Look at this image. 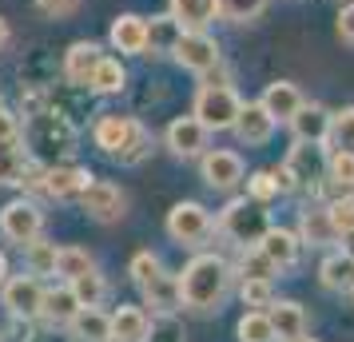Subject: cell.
<instances>
[{
  "label": "cell",
  "mask_w": 354,
  "mask_h": 342,
  "mask_svg": "<svg viewBox=\"0 0 354 342\" xmlns=\"http://www.w3.org/2000/svg\"><path fill=\"white\" fill-rule=\"evenodd\" d=\"M92 140L104 155H112L115 163H144L151 155V131L136 120V115H120V112H104L92 128Z\"/></svg>",
  "instance_id": "3957f363"
},
{
  "label": "cell",
  "mask_w": 354,
  "mask_h": 342,
  "mask_svg": "<svg viewBox=\"0 0 354 342\" xmlns=\"http://www.w3.org/2000/svg\"><path fill=\"white\" fill-rule=\"evenodd\" d=\"M80 207L96 223H120L124 215H128V196H124V187L112 180H92L88 183V191L80 196Z\"/></svg>",
  "instance_id": "7c38bea8"
},
{
  "label": "cell",
  "mask_w": 354,
  "mask_h": 342,
  "mask_svg": "<svg viewBox=\"0 0 354 342\" xmlns=\"http://www.w3.org/2000/svg\"><path fill=\"white\" fill-rule=\"evenodd\" d=\"M267 112L279 120V124H290V115L303 108L306 99H303V92H299V84H290V80H274V84H267V92H263V99H259Z\"/></svg>",
  "instance_id": "7402d4cb"
},
{
  "label": "cell",
  "mask_w": 354,
  "mask_h": 342,
  "mask_svg": "<svg viewBox=\"0 0 354 342\" xmlns=\"http://www.w3.org/2000/svg\"><path fill=\"white\" fill-rule=\"evenodd\" d=\"M0 104H4V99H0Z\"/></svg>",
  "instance_id": "db71d44e"
},
{
  "label": "cell",
  "mask_w": 354,
  "mask_h": 342,
  "mask_svg": "<svg viewBox=\"0 0 354 342\" xmlns=\"http://www.w3.org/2000/svg\"><path fill=\"white\" fill-rule=\"evenodd\" d=\"M32 171V155L24 140H12V144H0V187H24Z\"/></svg>",
  "instance_id": "cb8c5ba5"
},
{
  "label": "cell",
  "mask_w": 354,
  "mask_h": 342,
  "mask_svg": "<svg viewBox=\"0 0 354 342\" xmlns=\"http://www.w3.org/2000/svg\"><path fill=\"white\" fill-rule=\"evenodd\" d=\"M80 314V298L72 291V283L64 287H44V310H40V323L56 326V330H68V323Z\"/></svg>",
  "instance_id": "d6986e66"
},
{
  "label": "cell",
  "mask_w": 354,
  "mask_h": 342,
  "mask_svg": "<svg viewBox=\"0 0 354 342\" xmlns=\"http://www.w3.org/2000/svg\"><path fill=\"white\" fill-rule=\"evenodd\" d=\"M267 314H271L274 323V334H279V342L283 339H299V334H306V310L295 303V298H274L271 307H267Z\"/></svg>",
  "instance_id": "4316f807"
},
{
  "label": "cell",
  "mask_w": 354,
  "mask_h": 342,
  "mask_svg": "<svg viewBox=\"0 0 354 342\" xmlns=\"http://www.w3.org/2000/svg\"><path fill=\"white\" fill-rule=\"evenodd\" d=\"M235 275H239V278H267V283H274L279 267H274L259 247H239V267H235Z\"/></svg>",
  "instance_id": "e575fe53"
},
{
  "label": "cell",
  "mask_w": 354,
  "mask_h": 342,
  "mask_svg": "<svg viewBox=\"0 0 354 342\" xmlns=\"http://www.w3.org/2000/svg\"><path fill=\"white\" fill-rule=\"evenodd\" d=\"M239 108H243V99L231 84H203V88L195 92L192 115L207 131H231L235 120H239Z\"/></svg>",
  "instance_id": "8992f818"
},
{
  "label": "cell",
  "mask_w": 354,
  "mask_h": 342,
  "mask_svg": "<svg viewBox=\"0 0 354 342\" xmlns=\"http://www.w3.org/2000/svg\"><path fill=\"white\" fill-rule=\"evenodd\" d=\"M108 40H112V48L120 52V56H147V20L136 17V12L115 17Z\"/></svg>",
  "instance_id": "ac0fdd59"
},
{
  "label": "cell",
  "mask_w": 354,
  "mask_h": 342,
  "mask_svg": "<svg viewBox=\"0 0 354 342\" xmlns=\"http://www.w3.org/2000/svg\"><path fill=\"white\" fill-rule=\"evenodd\" d=\"M176 278H179V307L207 314V310H219L227 303L235 267L227 259H219V255H207V251H203V255L187 259V267H183Z\"/></svg>",
  "instance_id": "6da1fadb"
},
{
  "label": "cell",
  "mask_w": 354,
  "mask_h": 342,
  "mask_svg": "<svg viewBox=\"0 0 354 342\" xmlns=\"http://www.w3.org/2000/svg\"><path fill=\"white\" fill-rule=\"evenodd\" d=\"M128 275H131V283H136L140 291H144V287H151V283L163 275L160 255H151V251H136V255H131V263H128Z\"/></svg>",
  "instance_id": "8d00e7d4"
},
{
  "label": "cell",
  "mask_w": 354,
  "mask_h": 342,
  "mask_svg": "<svg viewBox=\"0 0 354 342\" xmlns=\"http://www.w3.org/2000/svg\"><path fill=\"white\" fill-rule=\"evenodd\" d=\"M239 298L247 310H267L274 303V287L267 278H243L239 283Z\"/></svg>",
  "instance_id": "ab89813d"
},
{
  "label": "cell",
  "mask_w": 354,
  "mask_h": 342,
  "mask_svg": "<svg viewBox=\"0 0 354 342\" xmlns=\"http://www.w3.org/2000/svg\"><path fill=\"white\" fill-rule=\"evenodd\" d=\"M24 147L40 167L68 163V155L76 151V124L68 115L52 112V108H40L24 120Z\"/></svg>",
  "instance_id": "7a4b0ae2"
},
{
  "label": "cell",
  "mask_w": 354,
  "mask_h": 342,
  "mask_svg": "<svg viewBox=\"0 0 354 342\" xmlns=\"http://www.w3.org/2000/svg\"><path fill=\"white\" fill-rule=\"evenodd\" d=\"M299 239H303V247H330L338 243V231L335 223H330V211H326V203H315V207H303L299 211Z\"/></svg>",
  "instance_id": "44dd1931"
},
{
  "label": "cell",
  "mask_w": 354,
  "mask_h": 342,
  "mask_svg": "<svg viewBox=\"0 0 354 342\" xmlns=\"http://www.w3.org/2000/svg\"><path fill=\"white\" fill-rule=\"evenodd\" d=\"M330 144L354 151V108H342V112H335V124H330Z\"/></svg>",
  "instance_id": "ee69618b"
},
{
  "label": "cell",
  "mask_w": 354,
  "mask_h": 342,
  "mask_svg": "<svg viewBox=\"0 0 354 342\" xmlns=\"http://www.w3.org/2000/svg\"><path fill=\"white\" fill-rule=\"evenodd\" d=\"M167 235L176 239L179 247H203L215 235V215L203 207V203H195V199H183V203H176L171 211H167Z\"/></svg>",
  "instance_id": "52a82bcc"
},
{
  "label": "cell",
  "mask_w": 354,
  "mask_h": 342,
  "mask_svg": "<svg viewBox=\"0 0 354 342\" xmlns=\"http://www.w3.org/2000/svg\"><path fill=\"white\" fill-rule=\"evenodd\" d=\"M56 251H60V247H56V243H44V239L28 243V247H24L28 271H32L36 278H40V275H56Z\"/></svg>",
  "instance_id": "f35d334b"
},
{
  "label": "cell",
  "mask_w": 354,
  "mask_h": 342,
  "mask_svg": "<svg viewBox=\"0 0 354 342\" xmlns=\"http://www.w3.org/2000/svg\"><path fill=\"white\" fill-rule=\"evenodd\" d=\"M4 278H8V259H4V251H0V287H4Z\"/></svg>",
  "instance_id": "816d5d0a"
},
{
  "label": "cell",
  "mask_w": 354,
  "mask_h": 342,
  "mask_svg": "<svg viewBox=\"0 0 354 342\" xmlns=\"http://www.w3.org/2000/svg\"><path fill=\"white\" fill-rule=\"evenodd\" d=\"M124 88H128V68L120 64V56H104L92 84H88V92H96V96H120Z\"/></svg>",
  "instance_id": "f1b7e54d"
},
{
  "label": "cell",
  "mask_w": 354,
  "mask_h": 342,
  "mask_svg": "<svg viewBox=\"0 0 354 342\" xmlns=\"http://www.w3.org/2000/svg\"><path fill=\"white\" fill-rule=\"evenodd\" d=\"M326 183L338 187V191H354V151L335 147L326 155Z\"/></svg>",
  "instance_id": "836d02e7"
},
{
  "label": "cell",
  "mask_w": 354,
  "mask_h": 342,
  "mask_svg": "<svg viewBox=\"0 0 354 342\" xmlns=\"http://www.w3.org/2000/svg\"><path fill=\"white\" fill-rule=\"evenodd\" d=\"M167 12L183 24V28H207L219 17V0H167Z\"/></svg>",
  "instance_id": "83f0119b"
},
{
  "label": "cell",
  "mask_w": 354,
  "mask_h": 342,
  "mask_svg": "<svg viewBox=\"0 0 354 342\" xmlns=\"http://www.w3.org/2000/svg\"><path fill=\"white\" fill-rule=\"evenodd\" d=\"M147 326H151V314L144 307H120L112 310V342H144Z\"/></svg>",
  "instance_id": "484cf974"
},
{
  "label": "cell",
  "mask_w": 354,
  "mask_h": 342,
  "mask_svg": "<svg viewBox=\"0 0 354 342\" xmlns=\"http://www.w3.org/2000/svg\"><path fill=\"white\" fill-rule=\"evenodd\" d=\"M144 303L151 307V314H163V310H176L179 307V278L163 271L151 287H144Z\"/></svg>",
  "instance_id": "4dcf8cb0"
},
{
  "label": "cell",
  "mask_w": 354,
  "mask_h": 342,
  "mask_svg": "<svg viewBox=\"0 0 354 342\" xmlns=\"http://www.w3.org/2000/svg\"><path fill=\"white\" fill-rule=\"evenodd\" d=\"M235 334H239V342H279L267 310H247L239 319V326H235Z\"/></svg>",
  "instance_id": "d6a6232c"
},
{
  "label": "cell",
  "mask_w": 354,
  "mask_h": 342,
  "mask_svg": "<svg viewBox=\"0 0 354 342\" xmlns=\"http://www.w3.org/2000/svg\"><path fill=\"white\" fill-rule=\"evenodd\" d=\"M72 342H112V314L100 307H80V314L68 323Z\"/></svg>",
  "instance_id": "603a6c76"
},
{
  "label": "cell",
  "mask_w": 354,
  "mask_h": 342,
  "mask_svg": "<svg viewBox=\"0 0 354 342\" xmlns=\"http://www.w3.org/2000/svg\"><path fill=\"white\" fill-rule=\"evenodd\" d=\"M326 211H330V223H335L338 239L351 235L354 231V191H338V196L326 203Z\"/></svg>",
  "instance_id": "b9f144b4"
},
{
  "label": "cell",
  "mask_w": 354,
  "mask_h": 342,
  "mask_svg": "<svg viewBox=\"0 0 354 342\" xmlns=\"http://www.w3.org/2000/svg\"><path fill=\"white\" fill-rule=\"evenodd\" d=\"M12 140H24V124L0 104V144H12Z\"/></svg>",
  "instance_id": "bcb514c9"
},
{
  "label": "cell",
  "mask_w": 354,
  "mask_h": 342,
  "mask_svg": "<svg viewBox=\"0 0 354 342\" xmlns=\"http://www.w3.org/2000/svg\"><path fill=\"white\" fill-rule=\"evenodd\" d=\"M88 271H96V259L84 251V247H60L56 251V275L64 278V283H76L80 275Z\"/></svg>",
  "instance_id": "1f68e13d"
},
{
  "label": "cell",
  "mask_w": 354,
  "mask_h": 342,
  "mask_svg": "<svg viewBox=\"0 0 354 342\" xmlns=\"http://www.w3.org/2000/svg\"><path fill=\"white\" fill-rule=\"evenodd\" d=\"M144 342H187V330L176 319V310H163V314H151V326H147Z\"/></svg>",
  "instance_id": "d590c367"
},
{
  "label": "cell",
  "mask_w": 354,
  "mask_h": 342,
  "mask_svg": "<svg viewBox=\"0 0 354 342\" xmlns=\"http://www.w3.org/2000/svg\"><path fill=\"white\" fill-rule=\"evenodd\" d=\"M36 8H40L48 20H64V17H72V12L80 8V0H36Z\"/></svg>",
  "instance_id": "f6af8a7d"
},
{
  "label": "cell",
  "mask_w": 354,
  "mask_h": 342,
  "mask_svg": "<svg viewBox=\"0 0 354 342\" xmlns=\"http://www.w3.org/2000/svg\"><path fill=\"white\" fill-rule=\"evenodd\" d=\"M267 0H219V20L227 24H251V20L263 17Z\"/></svg>",
  "instance_id": "74e56055"
},
{
  "label": "cell",
  "mask_w": 354,
  "mask_h": 342,
  "mask_svg": "<svg viewBox=\"0 0 354 342\" xmlns=\"http://www.w3.org/2000/svg\"><path fill=\"white\" fill-rule=\"evenodd\" d=\"M92 180H96V175H92L88 167H80V163H52V167L32 163L24 187L36 191V196H44V199H60V203H64V199H80Z\"/></svg>",
  "instance_id": "5b68a950"
},
{
  "label": "cell",
  "mask_w": 354,
  "mask_h": 342,
  "mask_svg": "<svg viewBox=\"0 0 354 342\" xmlns=\"http://www.w3.org/2000/svg\"><path fill=\"white\" fill-rule=\"evenodd\" d=\"M326 155L330 151H322V144H303V140H295V147L287 151V175L295 180V191H322L326 187Z\"/></svg>",
  "instance_id": "9c48e42d"
},
{
  "label": "cell",
  "mask_w": 354,
  "mask_h": 342,
  "mask_svg": "<svg viewBox=\"0 0 354 342\" xmlns=\"http://www.w3.org/2000/svg\"><path fill=\"white\" fill-rule=\"evenodd\" d=\"M247 196L255 199V203H271V199L283 196V191H279V180H274V167H267V171H255V175L247 180Z\"/></svg>",
  "instance_id": "7bdbcfd3"
},
{
  "label": "cell",
  "mask_w": 354,
  "mask_h": 342,
  "mask_svg": "<svg viewBox=\"0 0 354 342\" xmlns=\"http://www.w3.org/2000/svg\"><path fill=\"white\" fill-rule=\"evenodd\" d=\"M203 183L215 191H235L239 183H247V167L243 155L231 147H207L203 151Z\"/></svg>",
  "instance_id": "4fadbf2b"
},
{
  "label": "cell",
  "mask_w": 354,
  "mask_h": 342,
  "mask_svg": "<svg viewBox=\"0 0 354 342\" xmlns=\"http://www.w3.org/2000/svg\"><path fill=\"white\" fill-rule=\"evenodd\" d=\"M283 342H315V339H306V334H299V339H283Z\"/></svg>",
  "instance_id": "f5cc1de1"
},
{
  "label": "cell",
  "mask_w": 354,
  "mask_h": 342,
  "mask_svg": "<svg viewBox=\"0 0 354 342\" xmlns=\"http://www.w3.org/2000/svg\"><path fill=\"white\" fill-rule=\"evenodd\" d=\"M100 60H104V48H100L96 40H76L64 52V80L76 84V88H88L92 76H96Z\"/></svg>",
  "instance_id": "2e32d148"
},
{
  "label": "cell",
  "mask_w": 354,
  "mask_h": 342,
  "mask_svg": "<svg viewBox=\"0 0 354 342\" xmlns=\"http://www.w3.org/2000/svg\"><path fill=\"white\" fill-rule=\"evenodd\" d=\"M163 144H167V151H171L176 160H203V151H207V144H211V131L203 128L195 115H179V120L167 124Z\"/></svg>",
  "instance_id": "5bb4252c"
},
{
  "label": "cell",
  "mask_w": 354,
  "mask_h": 342,
  "mask_svg": "<svg viewBox=\"0 0 354 342\" xmlns=\"http://www.w3.org/2000/svg\"><path fill=\"white\" fill-rule=\"evenodd\" d=\"M0 303L8 307V314L17 323H36L40 310H44V287L40 278L28 271V275H8L4 287H0Z\"/></svg>",
  "instance_id": "8fae6325"
},
{
  "label": "cell",
  "mask_w": 354,
  "mask_h": 342,
  "mask_svg": "<svg viewBox=\"0 0 354 342\" xmlns=\"http://www.w3.org/2000/svg\"><path fill=\"white\" fill-rule=\"evenodd\" d=\"M274 128H279V120H274L263 104H243L239 108V120H235V140H239L243 147H263V144H271V135Z\"/></svg>",
  "instance_id": "9a60e30c"
},
{
  "label": "cell",
  "mask_w": 354,
  "mask_h": 342,
  "mask_svg": "<svg viewBox=\"0 0 354 342\" xmlns=\"http://www.w3.org/2000/svg\"><path fill=\"white\" fill-rule=\"evenodd\" d=\"M0 235L8 239V243H17L20 251L36 239H44V211H40V203L36 199H12V203H4V211H0Z\"/></svg>",
  "instance_id": "30bf717a"
},
{
  "label": "cell",
  "mask_w": 354,
  "mask_h": 342,
  "mask_svg": "<svg viewBox=\"0 0 354 342\" xmlns=\"http://www.w3.org/2000/svg\"><path fill=\"white\" fill-rule=\"evenodd\" d=\"M319 283L335 294H354V259L346 251H335L319 263Z\"/></svg>",
  "instance_id": "d4e9b609"
},
{
  "label": "cell",
  "mask_w": 354,
  "mask_h": 342,
  "mask_svg": "<svg viewBox=\"0 0 354 342\" xmlns=\"http://www.w3.org/2000/svg\"><path fill=\"white\" fill-rule=\"evenodd\" d=\"M338 40L354 48V0H346L342 12H338Z\"/></svg>",
  "instance_id": "7dc6e473"
},
{
  "label": "cell",
  "mask_w": 354,
  "mask_h": 342,
  "mask_svg": "<svg viewBox=\"0 0 354 342\" xmlns=\"http://www.w3.org/2000/svg\"><path fill=\"white\" fill-rule=\"evenodd\" d=\"M215 227L223 239H231L235 247H259L263 243V235L274 227L271 215H267V203H255V199H231L219 219H215Z\"/></svg>",
  "instance_id": "277c9868"
},
{
  "label": "cell",
  "mask_w": 354,
  "mask_h": 342,
  "mask_svg": "<svg viewBox=\"0 0 354 342\" xmlns=\"http://www.w3.org/2000/svg\"><path fill=\"white\" fill-rule=\"evenodd\" d=\"M171 60L179 68L195 72V76H207V72H215L223 64V52H219V40L207 36V28H183L176 48H171Z\"/></svg>",
  "instance_id": "ba28073f"
},
{
  "label": "cell",
  "mask_w": 354,
  "mask_h": 342,
  "mask_svg": "<svg viewBox=\"0 0 354 342\" xmlns=\"http://www.w3.org/2000/svg\"><path fill=\"white\" fill-rule=\"evenodd\" d=\"M28 342H72V339H60V334H56V326H48V334H32Z\"/></svg>",
  "instance_id": "c3c4849f"
},
{
  "label": "cell",
  "mask_w": 354,
  "mask_h": 342,
  "mask_svg": "<svg viewBox=\"0 0 354 342\" xmlns=\"http://www.w3.org/2000/svg\"><path fill=\"white\" fill-rule=\"evenodd\" d=\"M330 124H335V112H326L322 104H303L290 115V131L303 144H330Z\"/></svg>",
  "instance_id": "e0dca14e"
},
{
  "label": "cell",
  "mask_w": 354,
  "mask_h": 342,
  "mask_svg": "<svg viewBox=\"0 0 354 342\" xmlns=\"http://www.w3.org/2000/svg\"><path fill=\"white\" fill-rule=\"evenodd\" d=\"M8 40H12V28H8V20L0 17V52L8 48Z\"/></svg>",
  "instance_id": "681fc988"
},
{
  "label": "cell",
  "mask_w": 354,
  "mask_h": 342,
  "mask_svg": "<svg viewBox=\"0 0 354 342\" xmlns=\"http://www.w3.org/2000/svg\"><path fill=\"white\" fill-rule=\"evenodd\" d=\"M259 251L267 255V259L279 267V271H290L295 263L303 259V239H299V231H287V227H271L263 235V243Z\"/></svg>",
  "instance_id": "ffe728a7"
},
{
  "label": "cell",
  "mask_w": 354,
  "mask_h": 342,
  "mask_svg": "<svg viewBox=\"0 0 354 342\" xmlns=\"http://www.w3.org/2000/svg\"><path fill=\"white\" fill-rule=\"evenodd\" d=\"M72 291H76V298H80V307H100V303L108 298V283H104L100 271H88V275H80L76 283H72Z\"/></svg>",
  "instance_id": "60d3db41"
},
{
  "label": "cell",
  "mask_w": 354,
  "mask_h": 342,
  "mask_svg": "<svg viewBox=\"0 0 354 342\" xmlns=\"http://www.w3.org/2000/svg\"><path fill=\"white\" fill-rule=\"evenodd\" d=\"M342 251L354 259V231H351V235H342Z\"/></svg>",
  "instance_id": "f907efd6"
},
{
  "label": "cell",
  "mask_w": 354,
  "mask_h": 342,
  "mask_svg": "<svg viewBox=\"0 0 354 342\" xmlns=\"http://www.w3.org/2000/svg\"><path fill=\"white\" fill-rule=\"evenodd\" d=\"M179 32H183V24H179L171 12L167 17H151L147 20V56H163V52L176 48Z\"/></svg>",
  "instance_id": "f546056e"
}]
</instances>
